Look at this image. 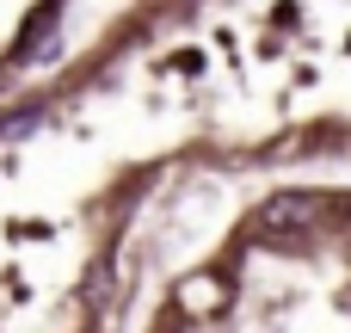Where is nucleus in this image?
Instances as JSON below:
<instances>
[{"label": "nucleus", "instance_id": "nucleus-1", "mask_svg": "<svg viewBox=\"0 0 351 333\" xmlns=\"http://www.w3.org/2000/svg\"><path fill=\"white\" fill-rule=\"evenodd\" d=\"M308 222H315V198L308 192H278V198H265L253 210V229L259 235H302Z\"/></svg>", "mask_w": 351, "mask_h": 333}, {"label": "nucleus", "instance_id": "nucleus-2", "mask_svg": "<svg viewBox=\"0 0 351 333\" xmlns=\"http://www.w3.org/2000/svg\"><path fill=\"white\" fill-rule=\"evenodd\" d=\"M37 124H43L37 111H19V117H0V142H19V136H31Z\"/></svg>", "mask_w": 351, "mask_h": 333}]
</instances>
